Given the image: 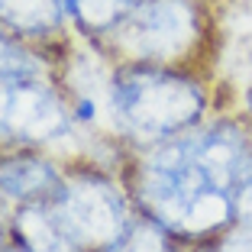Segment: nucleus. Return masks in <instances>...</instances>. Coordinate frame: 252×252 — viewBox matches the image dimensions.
Segmentation results:
<instances>
[{
	"label": "nucleus",
	"instance_id": "0eeeda50",
	"mask_svg": "<svg viewBox=\"0 0 252 252\" xmlns=\"http://www.w3.org/2000/svg\"><path fill=\"white\" fill-rule=\"evenodd\" d=\"M68 162L49 149H7L0 152V191L13 207L49 204L65 185Z\"/></svg>",
	"mask_w": 252,
	"mask_h": 252
},
{
	"label": "nucleus",
	"instance_id": "423d86ee",
	"mask_svg": "<svg viewBox=\"0 0 252 252\" xmlns=\"http://www.w3.org/2000/svg\"><path fill=\"white\" fill-rule=\"evenodd\" d=\"M0 26L59 65L74 45L65 0H0Z\"/></svg>",
	"mask_w": 252,
	"mask_h": 252
},
{
	"label": "nucleus",
	"instance_id": "dca6fc26",
	"mask_svg": "<svg viewBox=\"0 0 252 252\" xmlns=\"http://www.w3.org/2000/svg\"><path fill=\"white\" fill-rule=\"evenodd\" d=\"M0 252H36V249H30V246H23L20 239H10V243L3 246V249H0Z\"/></svg>",
	"mask_w": 252,
	"mask_h": 252
},
{
	"label": "nucleus",
	"instance_id": "7ed1b4c3",
	"mask_svg": "<svg viewBox=\"0 0 252 252\" xmlns=\"http://www.w3.org/2000/svg\"><path fill=\"white\" fill-rule=\"evenodd\" d=\"M220 0H136L123 23L97 45L110 62H146L214 74Z\"/></svg>",
	"mask_w": 252,
	"mask_h": 252
},
{
	"label": "nucleus",
	"instance_id": "20e7f679",
	"mask_svg": "<svg viewBox=\"0 0 252 252\" xmlns=\"http://www.w3.org/2000/svg\"><path fill=\"white\" fill-rule=\"evenodd\" d=\"M49 149L65 162H84L88 136L71 117L59 65L39 49L0 71V152Z\"/></svg>",
	"mask_w": 252,
	"mask_h": 252
},
{
	"label": "nucleus",
	"instance_id": "9d476101",
	"mask_svg": "<svg viewBox=\"0 0 252 252\" xmlns=\"http://www.w3.org/2000/svg\"><path fill=\"white\" fill-rule=\"evenodd\" d=\"M188 246L178 243L168 230H162L158 223L136 217V223L113 246H107L104 252H185Z\"/></svg>",
	"mask_w": 252,
	"mask_h": 252
},
{
	"label": "nucleus",
	"instance_id": "9b49d317",
	"mask_svg": "<svg viewBox=\"0 0 252 252\" xmlns=\"http://www.w3.org/2000/svg\"><path fill=\"white\" fill-rule=\"evenodd\" d=\"M185 252H252V223H233L210 239L191 243Z\"/></svg>",
	"mask_w": 252,
	"mask_h": 252
},
{
	"label": "nucleus",
	"instance_id": "f8f14e48",
	"mask_svg": "<svg viewBox=\"0 0 252 252\" xmlns=\"http://www.w3.org/2000/svg\"><path fill=\"white\" fill-rule=\"evenodd\" d=\"M233 210H236L239 223H252V146L243 156L233 178Z\"/></svg>",
	"mask_w": 252,
	"mask_h": 252
},
{
	"label": "nucleus",
	"instance_id": "4468645a",
	"mask_svg": "<svg viewBox=\"0 0 252 252\" xmlns=\"http://www.w3.org/2000/svg\"><path fill=\"white\" fill-rule=\"evenodd\" d=\"M13 214H16V207L3 197V191H0V249L13 239Z\"/></svg>",
	"mask_w": 252,
	"mask_h": 252
},
{
	"label": "nucleus",
	"instance_id": "2eb2a0df",
	"mask_svg": "<svg viewBox=\"0 0 252 252\" xmlns=\"http://www.w3.org/2000/svg\"><path fill=\"white\" fill-rule=\"evenodd\" d=\"M236 110H239V113H243V117L252 123V81L246 84L243 91H239V104H236Z\"/></svg>",
	"mask_w": 252,
	"mask_h": 252
},
{
	"label": "nucleus",
	"instance_id": "39448f33",
	"mask_svg": "<svg viewBox=\"0 0 252 252\" xmlns=\"http://www.w3.org/2000/svg\"><path fill=\"white\" fill-rule=\"evenodd\" d=\"M49 207L78 252H104L139 217L123 175L94 162H68L65 185Z\"/></svg>",
	"mask_w": 252,
	"mask_h": 252
},
{
	"label": "nucleus",
	"instance_id": "f257e3e1",
	"mask_svg": "<svg viewBox=\"0 0 252 252\" xmlns=\"http://www.w3.org/2000/svg\"><path fill=\"white\" fill-rule=\"evenodd\" d=\"M249 146L252 123L236 107H220L175 139L133 149L120 175L139 217L191 246L236 223L233 178Z\"/></svg>",
	"mask_w": 252,
	"mask_h": 252
},
{
	"label": "nucleus",
	"instance_id": "1a4fd4ad",
	"mask_svg": "<svg viewBox=\"0 0 252 252\" xmlns=\"http://www.w3.org/2000/svg\"><path fill=\"white\" fill-rule=\"evenodd\" d=\"M13 239L36 252H78L65 236L62 223L55 220L49 204H26L13 214Z\"/></svg>",
	"mask_w": 252,
	"mask_h": 252
},
{
	"label": "nucleus",
	"instance_id": "ddd939ff",
	"mask_svg": "<svg viewBox=\"0 0 252 252\" xmlns=\"http://www.w3.org/2000/svg\"><path fill=\"white\" fill-rule=\"evenodd\" d=\"M26 49H32V45L13 39L7 30H3V26H0V71H7L13 62H20L23 55H26Z\"/></svg>",
	"mask_w": 252,
	"mask_h": 252
},
{
	"label": "nucleus",
	"instance_id": "6e6552de",
	"mask_svg": "<svg viewBox=\"0 0 252 252\" xmlns=\"http://www.w3.org/2000/svg\"><path fill=\"white\" fill-rule=\"evenodd\" d=\"M136 0H65L71 32L91 45H100L129 16Z\"/></svg>",
	"mask_w": 252,
	"mask_h": 252
},
{
	"label": "nucleus",
	"instance_id": "f03ea898",
	"mask_svg": "<svg viewBox=\"0 0 252 252\" xmlns=\"http://www.w3.org/2000/svg\"><path fill=\"white\" fill-rule=\"evenodd\" d=\"M217 110L214 74L146 62H113L107 113L117 139L129 152L175 139Z\"/></svg>",
	"mask_w": 252,
	"mask_h": 252
}]
</instances>
